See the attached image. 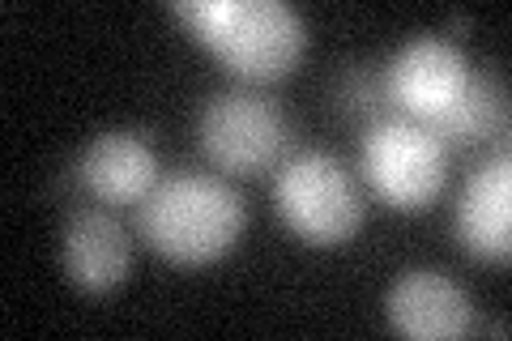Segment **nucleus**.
I'll return each instance as SVG.
<instances>
[{
  "instance_id": "7ed1b4c3",
  "label": "nucleus",
  "mask_w": 512,
  "mask_h": 341,
  "mask_svg": "<svg viewBox=\"0 0 512 341\" xmlns=\"http://www.w3.org/2000/svg\"><path fill=\"white\" fill-rule=\"evenodd\" d=\"M274 205L291 231L312 248H338L363 226V197L333 154L308 150L282 162Z\"/></svg>"
},
{
  "instance_id": "423d86ee",
  "label": "nucleus",
  "mask_w": 512,
  "mask_h": 341,
  "mask_svg": "<svg viewBox=\"0 0 512 341\" xmlns=\"http://www.w3.org/2000/svg\"><path fill=\"white\" fill-rule=\"evenodd\" d=\"M470 86V64L444 39H410L384 69V99L406 111V120L431 124Z\"/></svg>"
},
{
  "instance_id": "0eeeda50",
  "label": "nucleus",
  "mask_w": 512,
  "mask_h": 341,
  "mask_svg": "<svg viewBox=\"0 0 512 341\" xmlns=\"http://www.w3.org/2000/svg\"><path fill=\"white\" fill-rule=\"evenodd\" d=\"M384 312H389L393 333L419 337V341L461 337L474 329L470 295L461 290V282H453L440 269H406L389 286Z\"/></svg>"
},
{
  "instance_id": "39448f33",
  "label": "nucleus",
  "mask_w": 512,
  "mask_h": 341,
  "mask_svg": "<svg viewBox=\"0 0 512 341\" xmlns=\"http://www.w3.org/2000/svg\"><path fill=\"white\" fill-rule=\"evenodd\" d=\"M201 150L214 167L231 175H256L286 154L291 145V124L282 107L256 90H227L205 103L197 124Z\"/></svg>"
},
{
  "instance_id": "9d476101",
  "label": "nucleus",
  "mask_w": 512,
  "mask_h": 341,
  "mask_svg": "<svg viewBox=\"0 0 512 341\" xmlns=\"http://www.w3.org/2000/svg\"><path fill=\"white\" fill-rule=\"evenodd\" d=\"M64 273L73 286L103 295L128 273V235L103 209H77L64 222Z\"/></svg>"
},
{
  "instance_id": "6e6552de",
  "label": "nucleus",
  "mask_w": 512,
  "mask_h": 341,
  "mask_svg": "<svg viewBox=\"0 0 512 341\" xmlns=\"http://www.w3.org/2000/svg\"><path fill=\"white\" fill-rule=\"evenodd\" d=\"M457 243L483 261H504L512 248V162L495 154L478 167L457 201Z\"/></svg>"
},
{
  "instance_id": "f03ea898",
  "label": "nucleus",
  "mask_w": 512,
  "mask_h": 341,
  "mask_svg": "<svg viewBox=\"0 0 512 341\" xmlns=\"http://www.w3.org/2000/svg\"><path fill=\"white\" fill-rule=\"evenodd\" d=\"M141 235L175 265H210L244 235L248 209L218 175H175L141 201Z\"/></svg>"
},
{
  "instance_id": "9b49d317",
  "label": "nucleus",
  "mask_w": 512,
  "mask_h": 341,
  "mask_svg": "<svg viewBox=\"0 0 512 341\" xmlns=\"http://www.w3.org/2000/svg\"><path fill=\"white\" fill-rule=\"evenodd\" d=\"M504 90L495 86L491 77L483 73H470V86L461 90V99L444 111L440 120H431L423 124L431 137H436L444 150L448 145H478V141H487L495 128H504Z\"/></svg>"
},
{
  "instance_id": "1a4fd4ad",
  "label": "nucleus",
  "mask_w": 512,
  "mask_h": 341,
  "mask_svg": "<svg viewBox=\"0 0 512 341\" xmlns=\"http://www.w3.org/2000/svg\"><path fill=\"white\" fill-rule=\"evenodd\" d=\"M77 180L107 205L146 201L158 184V154L137 133H103L77 158Z\"/></svg>"
},
{
  "instance_id": "f257e3e1",
  "label": "nucleus",
  "mask_w": 512,
  "mask_h": 341,
  "mask_svg": "<svg viewBox=\"0 0 512 341\" xmlns=\"http://www.w3.org/2000/svg\"><path fill=\"white\" fill-rule=\"evenodd\" d=\"M175 18L244 81H278L308 47L303 18L282 0H175Z\"/></svg>"
},
{
  "instance_id": "20e7f679",
  "label": "nucleus",
  "mask_w": 512,
  "mask_h": 341,
  "mask_svg": "<svg viewBox=\"0 0 512 341\" xmlns=\"http://www.w3.org/2000/svg\"><path fill=\"white\" fill-rule=\"evenodd\" d=\"M359 167L363 180L376 188V197H384L402 214H414V209L440 197L448 175V150L419 120L384 116L367 128Z\"/></svg>"
}]
</instances>
